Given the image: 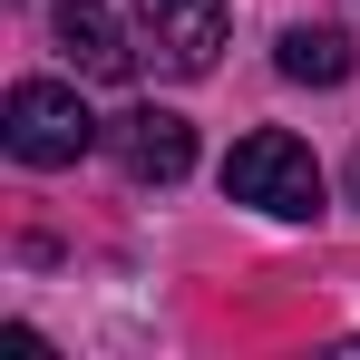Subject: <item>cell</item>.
<instances>
[{
	"label": "cell",
	"instance_id": "cell-4",
	"mask_svg": "<svg viewBox=\"0 0 360 360\" xmlns=\"http://www.w3.org/2000/svg\"><path fill=\"white\" fill-rule=\"evenodd\" d=\"M117 156L136 185H176L185 166H195V127L176 117V108H127L117 117Z\"/></svg>",
	"mask_w": 360,
	"mask_h": 360
},
{
	"label": "cell",
	"instance_id": "cell-5",
	"mask_svg": "<svg viewBox=\"0 0 360 360\" xmlns=\"http://www.w3.org/2000/svg\"><path fill=\"white\" fill-rule=\"evenodd\" d=\"M49 30H59V49L88 68V78H127V68H136V49L117 39V20H108L98 0H59V10H49Z\"/></svg>",
	"mask_w": 360,
	"mask_h": 360
},
{
	"label": "cell",
	"instance_id": "cell-2",
	"mask_svg": "<svg viewBox=\"0 0 360 360\" xmlns=\"http://www.w3.org/2000/svg\"><path fill=\"white\" fill-rule=\"evenodd\" d=\"M0 146L20 166H78L98 146V117L78 108V88H59V78H20L10 108H0Z\"/></svg>",
	"mask_w": 360,
	"mask_h": 360
},
{
	"label": "cell",
	"instance_id": "cell-6",
	"mask_svg": "<svg viewBox=\"0 0 360 360\" xmlns=\"http://www.w3.org/2000/svg\"><path fill=\"white\" fill-rule=\"evenodd\" d=\"M283 78H302V88H341L351 78V39L341 30H283Z\"/></svg>",
	"mask_w": 360,
	"mask_h": 360
},
{
	"label": "cell",
	"instance_id": "cell-3",
	"mask_svg": "<svg viewBox=\"0 0 360 360\" xmlns=\"http://www.w3.org/2000/svg\"><path fill=\"white\" fill-rule=\"evenodd\" d=\"M136 39L156 49V68L205 78L224 49V0H136Z\"/></svg>",
	"mask_w": 360,
	"mask_h": 360
},
{
	"label": "cell",
	"instance_id": "cell-7",
	"mask_svg": "<svg viewBox=\"0 0 360 360\" xmlns=\"http://www.w3.org/2000/svg\"><path fill=\"white\" fill-rule=\"evenodd\" d=\"M351 195H360V156H351Z\"/></svg>",
	"mask_w": 360,
	"mask_h": 360
},
{
	"label": "cell",
	"instance_id": "cell-1",
	"mask_svg": "<svg viewBox=\"0 0 360 360\" xmlns=\"http://www.w3.org/2000/svg\"><path fill=\"white\" fill-rule=\"evenodd\" d=\"M224 195H234V205H253V214L302 224V214H321V166H311V146H302V136L253 127L234 156H224Z\"/></svg>",
	"mask_w": 360,
	"mask_h": 360
}]
</instances>
